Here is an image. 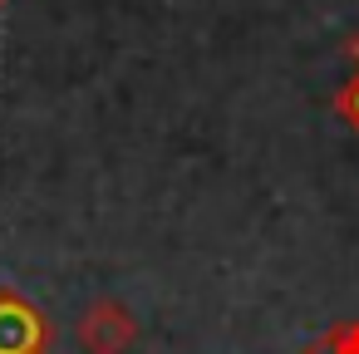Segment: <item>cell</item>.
<instances>
[{
	"mask_svg": "<svg viewBox=\"0 0 359 354\" xmlns=\"http://www.w3.org/2000/svg\"><path fill=\"white\" fill-rule=\"evenodd\" d=\"M0 354H55V320L15 285H0Z\"/></svg>",
	"mask_w": 359,
	"mask_h": 354,
	"instance_id": "2",
	"label": "cell"
},
{
	"mask_svg": "<svg viewBox=\"0 0 359 354\" xmlns=\"http://www.w3.org/2000/svg\"><path fill=\"white\" fill-rule=\"evenodd\" d=\"M334 114L344 118V128H349V133H359V69H354V79L334 94Z\"/></svg>",
	"mask_w": 359,
	"mask_h": 354,
	"instance_id": "4",
	"label": "cell"
},
{
	"mask_svg": "<svg viewBox=\"0 0 359 354\" xmlns=\"http://www.w3.org/2000/svg\"><path fill=\"white\" fill-rule=\"evenodd\" d=\"M344 50H349V60H354V64H359V30H354V35H349V40H344Z\"/></svg>",
	"mask_w": 359,
	"mask_h": 354,
	"instance_id": "5",
	"label": "cell"
},
{
	"mask_svg": "<svg viewBox=\"0 0 359 354\" xmlns=\"http://www.w3.org/2000/svg\"><path fill=\"white\" fill-rule=\"evenodd\" d=\"M74 339L84 354H128L138 344V315L114 295H94L74 320Z\"/></svg>",
	"mask_w": 359,
	"mask_h": 354,
	"instance_id": "1",
	"label": "cell"
},
{
	"mask_svg": "<svg viewBox=\"0 0 359 354\" xmlns=\"http://www.w3.org/2000/svg\"><path fill=\"white\" fill-rule=\"evenodd\" d=\"M300 354H359V315H349V320H334L310 349H300Z\"/></svg>",
	"mask_w": 359,
	"mask_h": 354,
	"instance_id": "3",
	"label": "cell"
},
{
	"mask_svg": "<svg viewBox=\"0 0 359 354\" xmlns=\"http://www.w3.org/2000/svg\"><path fill=\"white\" fill-rule=\"evenodd\" d=\"M0 6H11V0H0Z\"/></svg>",
	"mask_w": 359,
	"mask_h": 354,
	"instance_id": "6",
	"label": "cell"
}]
</instances>
